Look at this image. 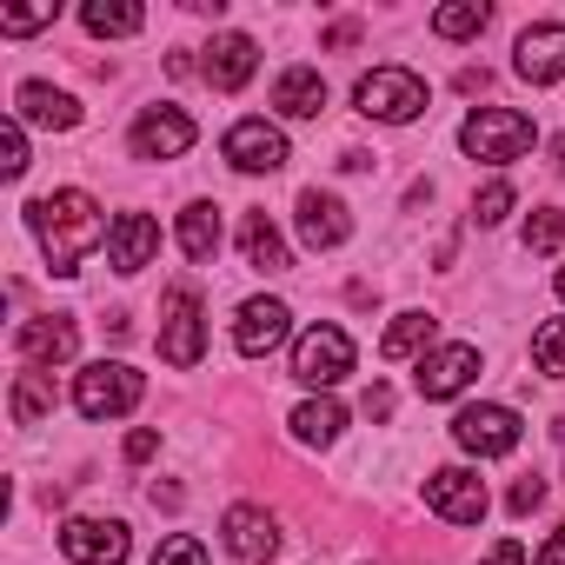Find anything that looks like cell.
I'll list each match as a JSON object with an SVG mask.
<instances>
[{
    "label": "cell",
    "mask_w": 565,
    "mask_h": 565,
    "mask_svg": "<svg viewBox=\"0 0 565 565\" xmlns=\"http://www.w3.org/2000/svg\"><path fill=\"white\" fill-rule=\"evenodd\" d=\"M552 160H558V180H565V134L552 140Z\"/></svg>",
    "instance_id": "obj_42"
},
{
    "label": "cell",
    "mask_w": 565,
    "mask_h": 565,
    "mask_svg": "<svg viewBox=\"0 0 565 565\" xmlns=\"http://www.w3.org/2000/svg\"><path fill=\"white\" fill-rule=\"evenodd\" d=\"M347 373H353V340H347L340 327H307L300 347H294V380L313 386V393H327V386H340Z\"/></svg>",
    "instance_id": "obj_6"
},
{
    "label": "cell",
    "mask_w": 565,
    "mask_h": 565,
    "mask_svg": "<svg viewBox=\"0 0 565 565\" xmlns=\"http://www.w3.org/2000/svg\"><path fill=\"white\" fill-rule=\"evenodd\" d=\"M360 41V28L353 21H340V28H327V47H353Z\"/></svg>",
    "instance_id": "obj_40"
},
{
    "label": "cell",
    "mask_w": 565,
    "mask_h": 565,
    "mask_svg": "<svg viewBox=\"0 0 565 565\" xmlns=\"http://www.w3.org/2000/svg\"><path fill=\"white\" fill-rule=\"evenodd\" d=\"M180 253L200 259V266L220 253V206H213V200H193V206L180 213Z\"/></svg>",
    "instance_id": "obj_24"
},
{
    "label": "cell",
    "mask_w": 565,
    "mask_h": 565,
    "mask_svg": "<svg viewBox=\"0 0 565 565\" xmlns=\"http://www.w3.org/2000/svg\"><path fill=\"white\" fill-rule=\"evenodd\" d=\"M558 239H565V213L558 206H539L525 220V253H558Z\"/></svg>",
    "instance_id": "obj_30"
},
{
    "label": "cell",
    "mask_w": 565,
    "mask_h": 565,
    "mask_svg": "<svg viewBox=\"0 0 565 565\" xmlns=\"http://www.w3.org/2000/svg\"><path fill=\"white\" fill-rule=\"evenodd\" d=\"M433 340H439V320L433 313H399L386 327V340H380V360H426Z\"/></svg>",
    "instance_id": "obj_23"
},
{
    "label": "cell",
    "mask_w": 565,
    "mask_h": 565,
    "mask_svg": "<svg viewBox=\"0 0 565 565\" xmlns=\"http://www.w3.org/2000/svg\"><path fill=\"white\" fill-rule=\"evenodd\" d=\"M193 140H200V127L180 107H147L134 120V160H180Z\"/></svg>",
    "instance_id": "obj_12"
},
{
    "label": "cell",
    "mask_w": 565,
    "mask_h": 565,
    "mask_svg": "<svg viewBox=\"0 0 565 565\" xmlns=\"http://www.w3.org/2000/svg\"><path fill=\"white\" fill-rule=\"evenodd\" d=\"M512 67H519V81H532V87L565 81V28H558V21L525 28V34H519V47H512Z\"/></svg>",
    "instance_id": "obj_15"
},
{
    "label": "cell",
    "mask_w": 565,
    "mask_h": 565,
    "mask_svg": "<svg viewBox=\"0 0 565 565\" xmlns=\"http://www.w3.org/2000/svg\"><path fill=\"white\" fill-rule=\"evenodd\" d=\"M532 140H539V127H532L519 107H472L466 127H459V147H466L472 160H486V167H512V160H525Z\"/></svg>",
    "instance_id": "obj_2"
},
{
    "label": "cell",
    "mask_w": 565,
    "mask_h": 565,
    "mask_svg": "<svg viewBox=\"0 0 565 565\" xmlns=\"http://www.w3.org/2000/svg\"><path fill=\"white\" fill-rule=\"evenodd\" d=\"M81 21H87V34H100V41H127V34H140V28H147V14H140V8H127V0H87Z\"/></svg>",
    "instance_id": "obj_26"
},
{
    "label": "cell",
    "mask_w": 565,
    "mask_h": 565,
    "mask_svg": "<svg viewBox=\"0 0 565 565\" xmlns=\"http://www.w3.org/2000/svg\"><path fill=\"white\" fill-rule=\"evenodd\" d=\"M353 233V220H347V206L333 200V193H320V186H307L300 193V239L313 246V253H333L340 239Z\"/></svg>",
    "instance_id": "obj_20"
},
{
    "label": "cell",
    "mask_w": 565,
    "mask_h": 565,
    "mask_svg": "<svg viewBox=\"0 0 565 565\" xmlns=\"http://www.w3.org/2000/svg\"><path fill=\"white\" fill-rule=\"evenodd\" d=\"M140 393H147V380H140L127 360H94V366L74 380V406H81V419H120V413L140 406Z\"/></svg>",
    "instance_id": "obj_4"
},
{
    "label": "cell",
    "mask_w": 565,
    "mask_h": 565,
    "mask_svg": "<svg viewBox=\"0 0 565 565\" xmlns=\"http://www.w3.org/2000/svg\"><path fill=\"white\" fill-rule=\"evenodd\" d=\"M153 253H160L153 213H120L114 233H107V266L114 273H140V266H153Z\"/></svg>",
    "instance_id": "obj_18"
},
{
    "label": "cell",
    "mask_w": 565,
    "mask_h": 565,
    "mask_svg": "<svg viewBox=\"0 0 565 565\" xmlns=\"http://www.w3.org/2000/svg\"><path fill=\"white\" fill-rule=\"evenodd\" d=\"M61 552H67L74 565H127L134 539H127L120 519H67V525H61Z\"/></svg>",
    "instance_id": "obj_11"
},
{
    "label": "cell",
    "mask_w": 565,
    "mask_h": 565,
    "mask_svg": "<svg viewBox=\"0 0 565 565\" xmlns=\"http://www.w3.org/2000/svg\"><path fill=\"white\" fill-rule=\"evenodd\" d=\"M81 347V327L67 313H41V320H21L14 333V353L28 360V373H47V366H67Z\"/></svg>",
    "instance_id": "obj_10"
},
{
    "label": "cell",
    "mask_w": 565,
    "mask_h": 565,
    "mask_svg": "<svg viewBox=\"0 0 565 565\" xmlns=\"http://www.w3.org/2000/svg\"><path fill=\"white\" fill-rule=\"evenodd\" d=\"M253 67H259L253 34H213V47H206V61H200V74H206L213 94H239V87L253 81Z\"/></svg>",
    "instance_id": "obj_17"
},
{
    "label": "cell",
    "mask_w": 565,
    "mask_h": 565,
    "mask_svg": "<svg viewBox=\"0 0 565 565\" xmlns=\"http://www.w3.org/2000/svg\"><path fill=\"white\" fill-rule=\"evenodd\" d=\"M486 87H492L486 67H466V74H459V94H486Z\"/></svg>",
    "instance_id": "obj_41"
},
{
    "label": "cell",
    "mask_w": 565,
    "mask_h": 565,
    "mask_svg": "<svg viewBox=\"0 0 565 565\" xmlns=\"http://www.w3.org/2000/svg\"><path fill=\"white\" fill-rule=\"evenodd\" d=\"M519 413L512 406H466L459 419H452V439H459V452H472V459H505L512 446H519Z\"/></svg>",
    "instance_id": "obj_7"
},
{
    "label": "cell",
    "mask_w": 565,
    "mask_h": 565,
    "mask_svg": "<svg viewBox=\"0 0 565 565\" xmlns=\"http://www.w3.org/2000/svg\"><path fill=\"white\" fill-rule=\"evenodd\" d=\"M532 360H539L545 380H565V320H545V327L532 333Z\"/></svg>",
    "instance_id": "obj_29"
},
{
    "label": "cell",
    "mask_w": 565,
    "mask_h": 565,
    "mask_svg": "<svg viewBox=\"0 0 565 565\" xmlns=\"http://www.w3.org/2000/svg\"><path fill=\"white\" fill-rule=\"evenodd\" d=\"M486 565H525V545H519V539H499V545L486 552Z\"/></svg>",
    "instance_id": "obj_38"
},
{
    "label": "cell",
    "mask_w": 565,
    "mask_h": 565,
    "mask_svg": "<svg viewBox=\"0 0 565 565\" xmlns=\"http://www.w3.org/2000/svg\"><path fill=\"white\" fill-rule=\"evenodd\" d=\"M200 353H206L200 294H193V287H173V294H167V307H160V360L186 373V366H200Z\"/></svg>",
    "instance_id": "obj_5"
},
{
    "label": "cell",
    "mask_w": 565,
    "mask_h": 565,
    "mask_svg": "<svg viewBox=\"0 0 565 565\" xmlns=\"http://www.w3.org/2000/svg\"><path fill=\"white\" fill-rule=\"evenodd\" d=\"M366 419H393V386H366Z\"/></svg>",
    "instance_id": "obj_37"
},
{
    "label": "cell",
    "mask_w": 565,
    "mask_h": 565,
    "mask_svg": "<svg viewBox=\"0 0 565 565\" xmlns=\"http://www.w3.org/2000/svg\"><path fill=\"white\" fill-rule=\"evenodd\" d=\"M479 28H486V8H479V0H452V8L433 14V34H439V41H472Z\"/></svg>",
    "instance_id": "obj_28"
},
{
    "label": "cell",
    "mask_w": 565,
    "mask_h": 565,
    "mask_svg": "<svg viewBox=\"0 0 565 565\" xmlns=\"http://www.w3.org/2000/svg\"><path fill=\"white\" fill-rule=\"evenodd\" d=\"M54 413V386H47V373H21L14 380V426H41Z\"/></svg>",
    "instance_id": "obj_27"
},
{
    "label": "cell",
    "mask_w": 565,
    "mask_h": 565,
    "mask_svg": "<svg viewBox=\"0 0 565 565\" xmlns=\"http://www.w3.org/2000/svg\"><path fill=\"white\" fill-rule=\"evenodd\" d=\"M426 505L446 519V525H479L486 519V479L479 472H466V466H439L433 479H426Z\"/></svg>",
    "instance_id": "obj_9"
},
{
    "label": "cell",
    "mask_w": 565,
    "mask_h": 565,
    "mask_svg": "<svg viewBox=\"0 0 565 565\" xmlns=\"http://www.w3.org/2000/svg\"><path fill=\"white\" fill-rule=\"evenodd\" d=\"M28 226H34V239H41V253H47V266H54L61 279H74L81 259L114 233L107 213H100V200L81 193V186H61V193L34 200V206H28Z\"/></svg>",
    "instance_id": "obj_1"
},
{
    "label": "cell",
    "mask_w": 565,
    "mask_h": 565,
    "mask_svg": "<svg viewBox=\"0 0 565 565\" xmlns=\"http://www.w3.org/2000/svg\"><path fill=\"white\" fill-rule=\"evenodd\" d=\"M273 107L287 114V120H320V107H327V81L313 74V67H287L273 81Z\"/></svg>",
    "instance_id": "obj_21"
},
{
    "label": "cell",
    "mask_w": 565,
    "mask_h": 565,
    "mask_svg": "<svg viewBox=\"0 0 565 565\" xmlns=\"http://www.w3.org/2000/svg\"><path fill=\"white\" fill-rule=\"evenodd\" d=\"M558 300H565V266H558Z\"/></svg>",
    "instance_id": "obj_43"
},
{
    "label": "cell",
    "mask_w": 565,
    "mask_h": 565,
    "mask_svg": "<svg viewBox=\"0 0 565 565\" xmlns=\"http://www.w3.org/2000/svg\"><path fill=\"white\" fill-rule=\"evenodd\" d=\"M505 213H512V186H505V180H492V186L472 200V220H479V226H499Z\"/></svg>",
    "instance_id": "obj_33"
},
{
    "label": "cell",
    "mask_w": 565,
    "mask_h": 565,
    "mask_svg": "<svg viewBox=\"0 0 565 565\" xmlns=\"http://www.w3.org/2000/svg\"><path fill=\"white\" fill-rule=\"evenodd\" d=\"M220 539H226V552H233L239 565H266V558L279 552V525H273L266 505H226Z\"/></svg>",
    "instance_id": "obj_14"
},
{
    "label": "cell",
    "mask_w": 565,
    "mask_h": 565,
    "mask_svg": "<svg viewBox=\"0 0 565 565\" xmlns=\"http://www.w3.org/2000/svg\"><path fill=\"white\" fill-rule=\"evenodd\" d=\"M0 173H8V180L28 173V134H21V120H8V134H0Z\"/></svg>",
    "instance_id": "obj_32"
},
{
    "label": "cell",
    "mask_w": 565,
    "mask_h": 565,
    "mask_svg": "<svg viewBox=\"0 0 565 565\" xmlns=\"http://www.w3.org/2000/svg\"><path fill=\"white\" fill-rule=\"evenodd\" d=\"M220 153H226V167H239V173H279L294 153H287V134H279L273 120H233L226 127V140H220Z\"/></svg>",
    "instance_id": "obj_8"
},
{
    "label": "cell",
    "mask_w": 565,
    "mask_h": 565,
    "mask_svg": "<svg viewBox=\"0 0 565 565\" xmlns=\"http://www.w3.org/2000/svg\"><path fill=\"white\" fill-rule=\"evenodd\" d=\"M340 433H347V406H340V399H327V393H320V399H307V406L294 413V439H300V446H333Z\"/></svg>",
    "instance_id": "obj_25"
},
{
    "label": "cell",
    "mask_w": 565,
    "mask_h": 565,
    "mask_svg": "<svg viewBox=\"0 0 565 565\" xmlns=\"http://www.w3.org/2000/svg\"><path fill=\"white\" fill-rule=\"evenodd\" d=\"M472 380H479V347H433L413 373L419 399H459Z\"/></svg>",
    "instance_id": "obj_13"
},
{
    "label": "cell",
    "mask_w": 565,
    "mask_h": 565,
    "mask_svg": "<svg viewBox=\"0 0 565 565\" xmlns=\"http://www.w3.org/2000/svg\"><path fill=\"white\" fill-rule=\"evenodd\" d=\"M153 565H206V545H200L193 532H173V539H160Z\"/></svg>",
    "instance_id": "obj_31"
},
{
    "label": "cell",
    "mask_w": 565,
    "mask_h": 565,
    "mask_svg": "<svg viewBox=\"0 0 565 565\" xmlns=\"http://www.w3.org/2000/svg\"><path fill=\"white\" fill-rule=\"evenodd\" d=\"M153 452H160V433H147V426H140V433H127V459H134V466H140V459H153Z\"/></svg>",
    "instance_id": "obj_36"
},
{
    "label": "cell",
    "mask_w": 565,
    "mask_h": 565,
    "mask_svg": "<svg viewBox=\"0 0 565 565\" xmlns=\"http://www.w3.org/2000/svg\"><path fill=\"white\" fill-rule=\"evenodd\" d=\"M353 107H360L366 120H380V127H406V120L426 114V81H419L413 67H373V74L353 87Z\"/></svg>",
    "instance_id": "obj_3"
},
{
    "label": "cell",
    "mask_w": 565,
    "mask_h": 565,
    "mask_svg": "<svg viewBox=\"0 0 565 565\" xmlns=\"http://www.w3.org/2000/svg\"><path fill=\"white\" fill-rule=\"evenodd\" d=\"M47 21H54V8H0V34H34Z\"/></svg>",
    "instance_id": "obj_34"
},
{
    "label": "cell",
    "mask_w": 565,
    "mask_h": 565,
    "mask_svg": "<svg viewBox=\"0 0 565 565\" xmlns=\"http://www.w3.org/2000/svg\"><path fill=\"white\" fill-rule=\"evenodd\" d=\"M14 120H21V127H54V134H67V127H81V100H74V94H54L47 81H28V87L14 94Z\"/></svg>",
    "instance_id": "obj_19"
},
{
    "label": "cell",
    "mask_w": 565,
    "mask_h": 565,
    "mask_svg": "<svg viewBox=\"0 0 565 565\" xmlns=\"http://www.w3.org/2000/svg\"><path fill=\"white\" fill-rule=\"evenodd\" d=\"M532 565H565V525H558V532L539 545V558H532Z\"/></svg>",
    "instance_id": "obj_39"
},
{
    "label": "cell",
    "mask_w": 565,
    "mask_h": 565,
    "mask_svg": "<svg viewBox=\"0 0 565 565\" xmlns=\"http://www.w3.org/2000/svg\"><path fill=\"white\" fill-rule=\"evenodd\" d=\"M239 253H246L253 273H287V266H294L287 239H279V226H273L266 213H246V220H239Z\"/></svg>",
    "instance_id": "obj_22"
},
{
    "label": "cell",
    "mask_w": 565,
    "mask_h": 565,
    "mask_svg": "<svg viewBox=\"0 0 565 565\" xmlns=\"http://www.w3.org/2000/svg\"><path fill=\"white\" fill-rule=\"evenodd\" d=\"M287 327H294L287 300H246L239 320H233V347H239L246 360H266L279 340H287Z\"/></svg>",
    "instance_id": "obj_16"
},
{
    "label": "cell",
    "mask_w": 565,
    "mask_h": 565,
    "mask_svg": "<svg viewBox=\"0 0 565 565\" xmlns=\"http://www.w3.org/2000/svg\"><path fill=\"white\" fill-rule=\"evenodd\" d=\"M539 499H545V479H519V486H512V499H505V505H512V512H519V519H525V512H532V505H539Z\"/></svg>",
    "instance_id": "obj_35"
}]
</instances>
